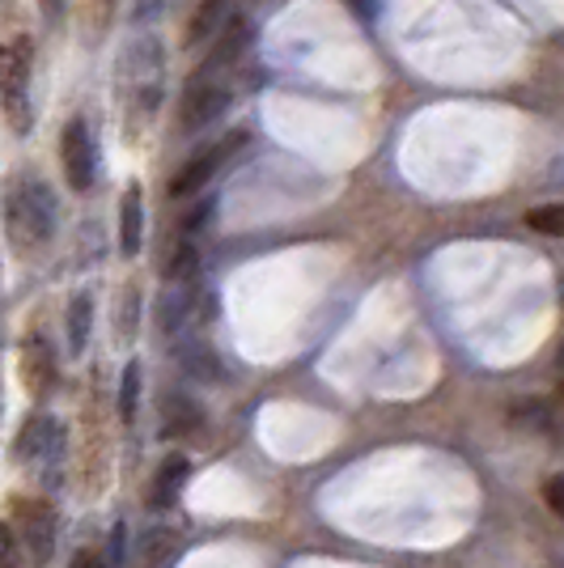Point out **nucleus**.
Listing matches in <instances>:
<instances>
[{
    "label": "nucleus",
    "instance_id": "obj_19",
    "mask_svg": "<svg viewBox=\"0 0 564 568\" xmlns=\"http://www.w3.org/2000/svg\"><path fill=\"white\" fill-rule=\"evenodd\" d=\"M540 234L547 237H564V204H543V209H535V213L526 216Z\"/></svg>",
    "mask_w": 564,
    "mask_h": 568
},
{
    "label": "nucleus",
    "instance_id": "obj_2",
    "mask_svg": "<svg viewBox=\"0 0 564 568\" xmlns=\"http://www.w3.org/2000/svg\"><path fill=\"white\" fill-rule=\"evenodd\" d=\"M0 111L13 136L34 128V39L26 30L0 39Z\"/></svg>",
    "mask_w": 564,
    "mask_h": 568
},
{
    "label": "nucleus",
    "instance_id": "obj_21",
    "mask_svg": "<svg viewBox=\"0 0 564 568\" xmlns=\"http://www.w3.org/2000/svg\"><path fill=\"white\" fill-rule=\"evenodd\" d=\"M123 551H128V526L115 521V526H111V539H107V556H102V565L123 568Z\"/></svg>",
    "mask_w": 564,
    "mask_h": 568
},
{
    "label": "nucleus",
    "instance_id": "obj_16",
    "mask_svg": "<svg viewBox=\"0 0 564 568\" xmlns=\"http://www.w3.org/2000/svg\"><path fill=\"white\" fill-rule=\"evenodd\" d=\"M195 272H200V255H195V246H191V242H179V251H174L170 263H165V281L191 284L195 281Z\"/></svg>",
    "mask_w": 564,
    "mask_h": 568
},
{
    "label": "nucleus",
    "instance_id": "obj_9",
    "mask_svg": "<svg viewBox=\"0 0 564 568\" xmlns=\"http://www.w3.org/2000/svg\"><path fill=\"white\" fill-rule=\"evenodd\" d=\"M144 242V191L141 183H128L123 200H119V255L137 260Z\"/></svg>",
    "mask_w": 564,
    "mask_h": 568
},
{
    "label": "nucleus",
    "instance_id": "obj_6",
    "mask_svg": "<svg viewBox=\"0 0 564 568\" xmlns=\"http://www.w3.org/2000/svg\"><path fill=\"white\" fill-rule=\"evenodd\" d=\"M13 458L26 463V467H60L64 458V428L51 412H30L26 425L18 428L13 437Z\"/></svg>",
    "mask_w": 564,
    "mask_h": 568
},
{
    "label": "nucleus",
    "instance_id": "obj_4",
    "mask_svg": "<svg viewBox=\"0 0 564 568\" xmlns=\"http://www.w3.org/2000/svg\"><path fill=\"white\" fill-rule=\"evenodd\" d=\"M13 509V535L22 544V556L34 560V565H48L56 556V509H51L43 497H13L9 500Z\"/></svg>",
    "mask_w": 564,
    "mask_h": 568
},
{
    "label": "nucleus",
    "instance_id": "obj_22",
    "mask_svg": "<svg viewBox=\"0 0 564 568\" xmlns=\"http://www.w3.org/2000/svg\"><path fill=\"white\" fill-rule=\"evenodd\" d=\"M543 505L564 521V471L561 475H547L543 479Z\"/></svg>",
    "mask_w": 564,
    "mask_h": 568
},
{
    "label": "nucleus",
    "instance_id": "obj_17",
    "mask_svg": "<svg viewBox=\"0 0 564 568\" xmlns=\"http://www.w3.org/2000/svg\"><path fill=\"white\" fill-rule=\"evenodd\" d=\"M137 323H141V288L128 284L123 297H119V339H132V335H137Z\"/></svg>",
    "mask_w": 564,
    "mask_h": 568
},
{
    "label": "nucleus",
    "instance_id": "obj_1",
    "mask_svg": "<svg viewBox=\"0 0 564 568\" xmlns=\"http://www.w3.org/2000/svg\"><path fill=\"white\" fill-rule=\"evenodd\" d=\"M4 234H9V246L22 260L51 246V237H56V195L39 174H18L4 187Z\"/></svg>",
    "mask_w": 564,
    "mask_h": 568
},
{
    "label": "nucleus",
    "instance_id": "obj_27",
    "mask_svg": "<svg viewBox=\"0 0 564 568\" xmlns=\"http://www.w3.org/2000/svg\"><path fill=\"white\" fill-rule=\"evenodd\" d=\"M102 4H111V0H102Z\"/></svg>",
    "mask_w": 564,
    "mask_h": 568
},
{
    "label": "nucleus",
    "instance_id": "obj_8",
    "mask_svg": "<svg viewBox=\"0 0 564 568\" xmlns=\"http://www.w3.org/2000/svg\"><path fill=\"white\" fill-rule=\"evenodd\" d=\"M22 382H26V390H30V399L34 403H48L51 390L60 386V361H56V348H51V339L43 332L26 335Z\"/></svg>",
    "mask_w": 564,
    "mask_h": 568
},
{
    "label": "nucleus",
    "instance_id": "obj_13",
    "mask_svg": "<svg viewBox=\"0 0 564 568\" xmlns=\"http://www.w3.org/2000/svg\"><path fill=\"white\" fill-rule=\"evenodd\" d=\"M165 437H191V433H200L204 428V412L195 407L191 399L183 395H165Z\"/></svg>",
    "mask_w": 564,
    "mask_h": 568
},
{
    "label": "nucleus",
    "instance_id": "obj_11",
    "mask_svg": "<svg viewBox=\"0 0 564 568\" xmlns=\"http://www.w3.org/2000/svg\"><path fill=\"white\" fill-rule=\"evenodd\" d=\"M90 332H94V297H90V293H72L69 310H64V344H69V361L85 356V348H90Z\"/></svg>",
    "mask_w": 564,
    "mask_h": 568
},
{
    "label": "nucleus",
    "instance_id": "obj_3",
    "mask_svg": "<svg viewBox=\"0 0 564 568\" xmlns=\"http://www.w3.org/2000/svg\"><path fill=\"white\" fill-rule=\"evenodd\" d=\"M246 144V132H225L221 141H212L209 149H200L195 158H188L183 166L174 170V179H170V200H195V195H204L212 179L225 170V162L234 158L238 149Z\"/></svg>",
    "mask_w": 564,
    "mask_h": 568
},
{
    "label": "nucleus",
    "instance_id": "obj_7",
    "mask_svg": "<svg viewBox=\"0 0 564 568\" xmlns=\"http://www.w3.org/2000/svg\"><path fill=\"white\" fill-rule=\"evenodd\" d=\"M225 106H230V85H221L216 72H195L183 90V102H179V128L204 132L209 123L225 115Z\"/></svg>",
    "mask_w": 564,
    "mask_h": 568
},
{
    "label": "nucleus",
    "instance_id": "obj_24",
    "mask_svg": "<svg viewBox=\"0 0 564 568\" xmlns=\"http://www.w3.org/2000/svg\"><path fill=\"white\" fill-rule=\"evenodd\" d=\"M64 9H69V0H39V13H43V22L48 26L64 22Z\"/></svg>",
    "mask_w": 564,
    "mask_h": 568
},
{
    "label": "nucleus",
    "instance_id": "obj_12",
    "mask_svg": "<svg viewBox=\"0 0 564 568\" xmlns=\"http://www.w3.org/2000/svg\"><path fill=\"white\" fill-rule=\"evenodd\" d=\"M191 318V284H170L158 302V327L162 335H179Z\"/></svg>",
    "mask_w": 564,
    "mask_h": 568
},
{
    "label": "nucleus",
    "instance_id": "obj_26",
    "mask_svg": "<svg viewBox=\"0 0 564 568\" xmlns=\"http://www.w3.org/2000/svg\"><path fill=\"white\" fill-rule=\"evenodd\" d=\"M552 407V428H564V386L556 390V399L547 403Z\"/></svg>",
    "mask_w": 564,
    "mask_h": 568
},
{
    "label": "nucleus",
    "instance_id": "obj_20",
    "mask_svg": "<svg viewBox=\"0 0 564 568\" xmlns=\"http://www.w3.org/2000/svg\"><path fill=\"white\" fill-rule=\"evenodd\" d=\"M26 556H22V544H18V535H13V526L0 518V568H22Z\"/></svg>",
    "mask_w": 564,
    "mask_h": 568
},
{
    "label": "nucleus",
    "instance_id": "obj_5",
    "mask_svg": "<svg viewBox=\"0 0 564 568\" xmlns=\"http://www.w3.org/2000/svg\"><path fill=\"white\" fill-rule=\"evenodd\" d=\"M60 170H64V183L69 191L85 195L98 179V141L90 132V123L81 115H72L64 128H60Z\"/></svg>",
    "mask_w": 564,
    "mask_h": 568
},
{
    "label": "nucleus",
    "instance_id": "obj_15",
    "mask_svg": "<svg viewBox=\"0 0 564 568\" xmlns=\"http://www.w3.org/2000/svg\"><path fill=\"white\" fill-rule=\"evenodd\" d=\"M141 390H144V369H141V361H128L123 365V378H119V420L123 425H132L137 420V412H141Z\"/></svg>",
    "mask_w": 564,
    "mask_h": 568
},
{
    "label": "nucleus",
    "instance_id": "obj_14",
    "mask_svg": "<svg viewBox=\"0 0 564 568\" xmlns=\"http://www.w3.org/2000/svg\"><path fill=\"white\" fill-rule=\"evenodd\" d=\"M230 18V0H200V9L191 13L188 22V43H204V39H216L221 34V26Z\"/></svg>",
    "mask_w": 564,
    "mask_h": 568
},
{
    "label": "nucleus",
    "instance_id": "obj_10",
    "mask_svg": "<svg viewBox=\"0 0 564 568\" xmlns=\"http://www.w3.org/2000/svg\"><path fill=\"white\" fill-rule=\"evenodd\" d=\"M188 475H191L188 454H165L162 463H158V475H153V484H149V509H170L174 500L183 497V488H188Z\"/></svg>",
    "mask_w": 564,
    "mask_h": 568
},
{
    "label": "nucleus",
    "instance_id": "obj_25",
    "mask_svg": "<svg viewBox=\"0 0 564 568\" xmlns=\"http://www.w3.org/2000/svg\"><path fill=\"white\" fill-rule=\"evenodd\" d=\"M69 568H107L102 565V551H90V547H81L77 556L69 560Z\"/></svg>",
    "mask_w": 564,
    "mask_h": 568
},
{
    "label": "nucleus",
    "instance_id": "obj_23",
    "mask_svg": "<svg viewBox=\"0 0 564 568\" xmlns=\"http://www.w3.org/2000/svg\"><path fill=\"white\" fill-rule=\"evenodd\" d=\"M209 213H212V200H204V195H200V200H195V204H191V213L183 216V234H195V230H200V225H204V221H209Z\"/></svg>",
    "mask_w": 564,
    "mask_h": 568
},
{
    "label": "nucleus",
    "instance_id": "obj_18",
    "mask_svg": "<svg viewBox=\"0 0 564 568\" xmlns=\"http://www.w3.org/2000/svg\"><path fill=\"white\" fill-rule=\"evenodd\" d=\"M179 356H183V365H188L195 378H204V382H216V378H221V365L212 361L204 344H191V348H183Z\"/></svg>",
    "mask_w": 564,
    "mask_h": 568
}]
</instances>
